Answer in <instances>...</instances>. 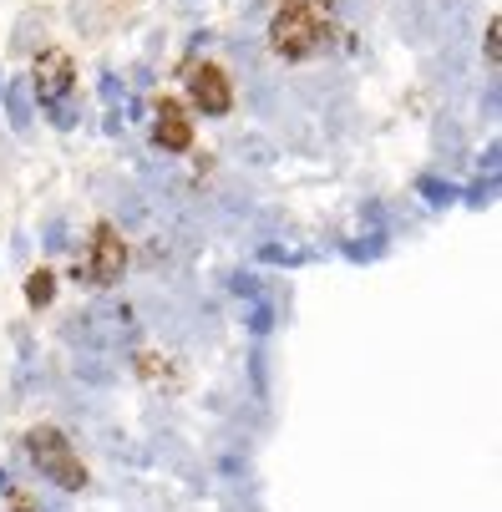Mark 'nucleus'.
<instances>
[{"mask_svg":"<svg viewBox=\"0 0 502 512\" xmlns=\"http://www.w3.org/2000/svg\"><path fill=\"white\" fill-rule=\"evenodd\" d=\"M269 41L284 61H305L325 46V21H320V11L310 6V0H284V6L274 11Z\"/></svg>","mask_w":502,"mask_h":512,"instance_id":"obj_1","label":"nucleus"},{"mask_svg":"<svg viewBox=\"0 0 502 512\" xmlns=\"http://www.w3.org/2000/svg\"><path fill=\"white\" fill-rule=\"evenodd\" d=\"M26 452H31L36 472H41L51 487H61V492H82V487H87V467L77 462V452H71L66 431H56V426H36V431L26 436Z\"/></svg>","mask_w":502,"mask_h":512,"instance_id":"obj_2","label":"nucleus"},{"mask_svg":"<svg viewBox=\"0 0 502 512\" xmlns=\"http://www.w3.org/2000/svg\"><path fill=\"white\" fill-rule=\"evenodd\" d=\"M122 269H127V244H122V234H117L112 224H97L92 239H87V254H82V264H77V279H82L87 289H112V284L122 279Z\"/></svg>","mask_w":502,"mask_h":512,"instance_id":"obj_3","label":"nucleus"},{"mask_svg":"<svg viewBox=\"0 0 502 512\" xmlns=\"http://www.w3.org/2000/svg\"><path fill=\"white\" fill-rule=\"evenodd\" d=\"M26 82H31L41 107H56V102H66L71 92H77V61H71L66 51H41Z\"/></svg>","mask_w":502,"mask_h":512,"instance_id":"obj_4","label":"nucleus"},{"mask_svg":"<svg viewBox=\"0 0 502 512\" xmlns=\"http://www.w3.org/2000/svg\"><path fill=\"white\" fill-rule=\"evenodd\" d=\"M188 92H193V102H198L203 117H224L234 107V87H229V77L213 61H198V71L188 77Z\"/></svg>","mask_w":502,"mask_h":512,"instance_id":"obj_5","label":"nucleus"},{"mask_svg":"<svg viewBox=\"0 0 502 512\" xmlns=\"http://www.w3.org/2000/svg\"><path fill=\"white\" fill-rule=\"evenodd\" d=\"M153 148H163V153H188V148H193V127H188V112H183L178 102H158Z\"/></svg>","mask_w":502,"mask_h":512,"instance_id":"obj_6","label":"nucleus"},{"mask_svg":"<svg viewBox=\"0 0 502 512\" xmlns=\"http://www.w3.org/2000/svg\"><path fill=\"white\" fill-rule=\"evenodd\" d=\"M0 102H6V117H11L16 132L31 127V82H11L6 92H0Z\"/></svg>","mask_w":502,"mask_h":512,"instance_id":"obj_7","label":"nucleus"},{"mask_svg":"<svg viewBox=\"0 0 502 512\" xmlns=\"http://www.w3.org/2000/svg\"><path fill=\"white\" fill-rule=\"evenodd\" d=\"M416 193H421V203H432V208H452L457 203V183L442 178V173H421L416 178Z\"/></svg>","mask_w":502,"mask_h":512,"instance_id":"obj_8","label":"nucleus"},{"mask_svg":"<svg viewBox=\"0 0 502 512\" xmlns=\"http://www.w3.org/2000/svg\"><path fill=\"white\" fill-rule=\"evenodd\" d=\"M457 198H462L467 208H477V213H482V208H492V203H497V173H482V178H472L467 188H457Z\"/></svg>","mask_w":502,"mask_h":512,"instance_id":"obj_9","label":"nucleus"},{"mask_svg":"<svg viewBox=\"0 0 502 512\" xmlns=\"http://www.w3.org/2000/svg\"><path fill=\"white\" fill-rule=\"evenodd\" d=\"M340 254H345L350 264H371V259H381V254H386V234H371V239H345V244H340Z\"/></svg>","mask_w":502,"mask_h":512,"instance_id":"obj_10","label":"nucleus"},{"mask_svg":"<svg viewBox=\"0 0 502 512\" xmlns=\"http://www.w3.org/2000/svg\"><path fill=\"white\" fill-rule=\"evenodd\" d=\"M26 300H31V310H46V305L56 300V274H51V269H36V274L26 279Z\"/></svg>","mask_w":502,"mask_h":512,"instance_id":"obj_11","label":"nucleus"},{"mask_svg":"<svg viewBox=\"0 0 502 512\" xmlns=\"http://www.w3.org/2000/svg\"><path fill=\"white\" fill-rule=\"evenodd\" d=\"M259 264L300 269V264H310V254H305V249H290V244H259Z\"/></svg>","mask_w":502,"mask_h":512,"instance_id":"obj_12","label":"nucleus"},{"mask_svg":"<svg viewBox=\"0 0 502 512\" xmlns=\"http://www.w3.org/2000/svg\"><path fill=\"white\" fill-rule=\"evenodd\" d=\"M274 320H279V315H274V305H269V300H254V310H249V330H254L259 340L274 330Z\"/></svg>","mask_w":502,"mask_h":512,"instance_id":"obj_13","label":"nucleus"},{"mask_svg":"<svg viewBox=\"0 0 502 512\" xmlns=\"http://www.w3.org/2000/svg\"><path fill=\"white\" fill-rule=\"evenodd\" d=\"M46 117H51V127H61V132H71V127H77V112H71V97H66V102H56V107H46Z\"/></svg>","mask_w":502,"mask_h":512,"instance_id":"obj_14","label":"nucleus"},{"mask_svg":"<svg viewBox=\"0 0 502 512\" xmlns=\"http://www.w3.org/2000/svg\"><path fill=\"white\" fill-rule=\"evenodd\" d=\"M229 289H234V295H249V300H259V279H254V274H229Z\"/></svg>","mask_w":502,"mask_h":512,"instance_id":"obj_15","label":"nucleus"},{"mask_svg":"<svg viewBox=\"0 0 502 512\" xmlns=\"http://www.w3.org/2000/svg\"><path fill=\"white\" fill-rule=\"evenodd\" d=\"M487 61H502V21H487Z\"/></svg>","mask_w":502,"mask_h":512,"instance_id":"obj_16","label":"nucleus"},{"mask_svg":"<svg viewBox=\"0 0 502 512\" xmlns=\"http://www.w3.org/2000/svg\"><path fill=\"white\" fill-rule=\"evenodd\" d=\"M46 249H66V224H61V218L46 224Z\"/></svg>","mask_w":502,"mask_h":512,"instance_id":"obj_17","label":"nucleus"},{"mask_svg":"<svg viewBox=\"0 0 502 512\" xmlns=\"http://www.w3.org/2000/svg\"><path fill=\"white\" fill-rule=\"evenodd\" d=\"M254 391H259V396L269 391V381H264V355H259V350H254Z\"/></svg>","mask_w":502,"mask_h":512,"instance_id":"obj_18","label":"nucleus"},{"mask_svg":"<svg viewBox=\"0 0 502 512\" xmlns=\"http://www.w3.org/2000/svg\"><path fill=\"white\" fill-rule=\"evenodd\" d=\"M497 158H502V153H497V142H487V153H482V173H497Z\"/></svg>","mask_w":502,"mask_h":512,"instance_id":"obj_19","label":"nucleus"},{"mask_svg":"<svg viewBox=\"0 0 502 512\" xmlns=\"http://www.w3.org/2000/svg\"><path fill=\"white\" fill-rule=\"evenodd\" d=\"M11 487V477H6V467H0V492H6Z\"/></svg>","mask_w":502,"mask_h":512,"instance_id":"obj_20","label":"nucleus"},{"mask_svg":"<svg viewBox=\"0 0 502 512\" xmlns=\"http://www.w3.org/2000/svg\"><path fill=\"white\" fill-rule=\"evenodd\" d=\"M16 512H36V507H16Z\"/></svg>","mask_w":502,"mask_h":512,"instance_id":"obj_21","label":"nucleus"},{"mask_svg":"<svg viewBox=\"0 0 502 512\" xmlns=\"http://www.w3.org/2000/svg\"><path fill=\"white\" fill-rule=\"evenodd\" d=\"M0 92H6V82H0Z\"/></svg>","mask_w":502,"mask_h":512,"instance_id":"obj_22","label":"nucleus"}]
</instances>
